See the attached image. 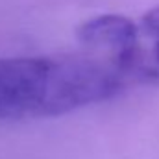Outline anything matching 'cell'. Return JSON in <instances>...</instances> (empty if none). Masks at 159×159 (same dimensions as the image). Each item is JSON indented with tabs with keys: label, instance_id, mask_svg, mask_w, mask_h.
<instances>
[{
	"label": "cell",
	"instance_id": "cell-1",
	"mask_svg": "<svg viewBox=\"0 0 159 159\" xmlns=\"http://www.w3.org/2000/svg\"><path fill=\"white\" fill-rule=\"evenodd\" d=\"M120 87V74L93 54L0 57V120L70 113Z\"/></svg>",
	"mask_w": 159,
	"mask_h": 159
},
{
	"label": "cell",
	"instance_id": "cell-2",
	"mask_svg": "<svg viewBox=\"0 0 159 159\" xmlns=\"http://www.w3.org/2000/svg\"><path fill=\"white\" fill-rule=\"evenodd\" d=\"M117 72L122 80L159 81V6L133 20L129 44L117 63Z\"/></svg>",
	"mask_w": 159,
	"mask_h": 159
}]
</instances>
